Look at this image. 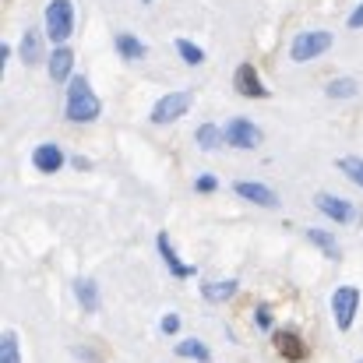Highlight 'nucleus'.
<instances>
[{
  "mask_svg": "<svg viewBox=\"0 0 363 363\" xmlns=\"http://www.w3.org/2000/svg\"><path fill=\"white\" fill-rule=\"evenodd\" d=\"M103 113V103L96 99V92L89 89V78L74 74L67 82V121L74 123H89Z\"/></svg>",
  "mask_w": 363,
  "mask_h": 363,
  "instance_id": "f257e3e1",
  "label": "nucleus"
},
{
  "mask_svg": "<svg viewBox=\"0 0 363 363\" xmlns=\"http://www.w3.org/2000/svg\"><path fill=\"white\" fill-rule=\"evenodd\" d=\"M71 32H74V4L71 0H50V7H46V35L57 46H64Z\"/></svg>",
  "mask_w": 363,
  "mask_h": 363,
  "instance_id": "f03ea898",
  "label": "nucleus"
},
{
  "mask_svg": "<svg viewBox=\"0 0 363 363\" xmlns=\"http://www.w3.org/2000/svg\"><path fill=\"white\" fill-rule=\"evenodd\" d=\"M328 50H332V32L314 28V32H300V35L293 39L289 57H293L296 64H307V60H318V57L328 53Z\"/></svg>",
  "mask_w": 363,
  "mask_h": 363,
  "instance_id": "7ed1b4c3",
  "label": "nucleus"
},
{
  "mask_svg": "<svg viewBox=\"0 0 363 363\" xmlns=\"http://www.w3.org/2000/svg\"><path fill=\"white\" fill-rule=\"evenodd\" d=\"M357 307H360V289H357V286H339V289L332 293V314H335L339 332H350V328H353Z\"/></svg>",
  "mask_w": 363,
  "mask_h": 363,
  "instance_id": "20e7f679",
  "label": "nucleus"
},
{
  "mask_svg": "<svg viewBox=\"0 0 363 363\" xmlns=\"http://www.w3.org/2000/svg\"><path fill=\"white\" fill-rule=\"evenodd\" d=\"M314 208L325 212L328 219L342 223V226H357L360 223V208L346 198H335V194H314Z\"/></svg>",
  "mask_w": 363,
  "mask_h": 363,
  "instance_id": "39448f33",
  "label": "nucleus"
},
{
  "mask_svg": "<svg viewBox=\"0 0 363 363\" xmlns=\"http://www.w3.org/2000/svg\"><path fill=\"white\" fill-rule=\"evenodd\" d=\"M191 103H194V96H191L187 89L162 96V99L152 106V123H173V121H180V117L191 110Z\"/></svg>",
  "mask_w": 363,
  "mask_h": 363,
  "instance_id": "423d86ee",
  "label": "nucleus"
},
{
  "mask_svg": "<svg viewBox=\"0 0 363 363\" xmlns=\"http://www.w3.org/2000/svg\"><path fill=\"white\" fill-rule=\"evenodd\" d=\"M226 145H233V148H257V145H261V130H257V123H250L247 117L230 121L226 123Z\"/></svg>",
  "mask_w": 363,
  "mask_h": 363,
  "instance_id": "0eeeda50",
  "label": "nucleus"
},
{
  "mask_svg": "<svg viewBox=\"0 0 363 363\" xmlns=\"http://www.w3.org/2000/svg\"><path fill=\"white\" fill-rule=\"evenodd\" d=\"M233 191L240 194L243 201H254V205H261V208H279V194H275L272 187L257 184V180H240V184H233Z\"/></svg>",
  "mask_w": 363,
  "mask_h": 363,
  "instance_id": "6e6552de",
  "label": "nucleus"
},
{
  "mask_svg": "<svg viewBox=\"0 0 363 363\" xmlns=\"http://www.w3.org/2000/svg\"><path fill=\"white\" fill-rule=\"evenodd\" d=\"M233 89H237L240 96H247V99H264V96H268V89L261 85V78H257V71H254L250 64H240V67H237Z\"/></svg>",
  "mask_w": 363,
  "mask_h": 363,
  "instance_id": "1a4fd4ad",
  "label": "nucleus"
},
{
  "mask_svg": "<svg viewBox=\"0 0 363 363\" xmlns=\"http://www.w3.org/2000/svg\"><path fill=\"white\" fill-rule=\"evenodd\" d=\"M32 162H35V169L39 173H57L60 166H64V152H60V145H39L35 152H32Z\"/></svg>",
  "mask_w": 363,
  "mask_h": 363,
  "instance_id": "9d476101",
  "label": "nucleus"
},
{
  "mask_svg": "<svg viewBox=\"0 0 363 363\" xmlns=\"http://www.w3.org/2000/svg\"><path fill=\"white\" fill-rule=\"evenodd\" d=\"M159 254H162V261H166V268L177 275V279H191L194 275V264H184L180 257H177V250H173V243H169V237L166 233H159Z\"/></svg>",
  "mask_w": 363,
  "mask_h": 363,
  "instance_id": "9b49d317",
  "label": "nucleus"
},
{
  "mask_svg": "<svg viewBox=\"0 0 363 363\" xmlns=\"http://www.w3.org/2000/svg\"><path fill=\"white\" fill-rule=\"evenodd\" d=\"M71 67H74L71 46H57V50L50 53V78H53V82H71Z\"/></svg>",
  "mask_w": 363,
  "mask_h": 363,
  "instance_id": "f8f14e48",
  "label": "nucleus"
},
{
  "mask_svg": "<svg viewBox=\"0 0 363 363\" xmlns=\"http://www.w3.org/2000/svg\"><path fill=\"white\" fill-rule=\"evenodd\" d=\"M240 289V282L237 279H219V282H201V296L208 300V303H226L233 293Z\"/></svg>",
  "mask_w": 363,
  "mask_h": 363,
  "instance_id": "ddd939ff",
  "label": "nucleus"
},
{
  "mask_svg": "<svg viewBox=\"0 0 363 363\" xmlns=\"http://www.w3.org/2000/svg\"><path fill=\"white\" fill-rule=\"evenodd\" d=\"M18 53H21V60L32 67V64H39L43 60V32H35V28H28L25 35H21V46H18Z\"/></svg>",
  "mask_w": 363,
  "mask_h": 363,
  "instance_id": "4468645a",
  "label": "nucleus"
},
{
  "mask_svg": "<svg viewBox=\"0 0 363 363\" xmlns=\"http://www.w3.org/2000/svg\"><path fill=\"white\" fill-rule=\"evenodd\" d=\"M74 296H78V303L89 314L99 311V286H96V279H74Z\"/></svg>",
  "mask_w": 363,
  "mask_h": 363,
  "instance_id": "2eb2a0df",
  "label": "nucleus"
},
{
  "mask_svg": "<svg viewBox=\"0 0 363 363\" xmlns=\"http://www.w3.org/2000/svg\"><path fill=\"white\" fill-rule=\"evenodd\" d=\"M177 357H184V360H198V363H212V350H208L201 339H184V342L177 346Z\"/></svg>",
  "mask_w": 363,
  "mask_h": 363,
  "instance_id": "dca6fc26",
  "label": "nucleus"
},
{
  "mask_svg": "<svg viewBox=\"0 0 363 363\" xmlns=\"http://www.w3.org/2000/svg\"><path fill=\"white\" fill-rule=\"evenodd\" d=\"M194 138H198V145H201L205 152H216V148L226 141V130H219L216 123H201V127L194 130Z\"/></svg>",
  "mask_w": 363,
  "mask_h": 363,
  "instance_id": "f3484780",
  "label": "nucleus"
},
{
  "mask_svg": "<svg viewBox=\"0 0 363 363\" xmlns=\"http://www.w3.org/2000/svg\"><path fill=\"white\" fill-rule=\"evenodd\" d=\"M275 346H279V353H286V360H303V342L296 339V332H279Z\"/></svg>",
  "mask_w": 363,
  "mask_h": 363,
  "instance_id": "a211bd4d",
  "label": "nucleus"
},
{
  "mask_svg": "<svg viewBox=\"0 0 363 363\" xmlns=\"http://www.w3.org/2000/svg\"><path fill=\"white\" fill-rule=\"evenodd\" d=\"M117 53H121L123 60H141L145 57V43L138 35H130V32H121L117 35Z\"/></svg>",
  "mask_w": 363,
  "mask_h": 363,
  "instance_id": "6ab92c4d",
  "label": "nucleus"
},
{
  "mask_svg": "<svg viewBox=\"0 0 363 363\" xmlns=\"http://www.w3.org/2000/svg\"><path fill=\"white\" fill-rule=\"evenodd\" d=\"M325 92H328V99H353L360 92V85L353 78H335V82H328Z\"/></svg>",
  "mask_w": 363,
  "mask_h": 363,
  "instance_id": "aec40b11",
  "label": "nucleus"
},
{
  "mask_svg": "<svg viewBox=\"0 0 363 363\" xmlns=\"http://www.w3.org/2000/svg\"><path fill=\"white\" fill-rule=\"evenodd\" d=\"M0 363H21V353H18V335L7 328L0 332Z\"/></svg>",
  "mask_w": 363,
  "mask_h": 363,
  "instance_id": "412c9836",
  "label": "nucleus"
},
{
  "mask_svg": "<svg viewBox=\"0 0 363 363\" xmlns=\"http://www.w3.org/2000/svg\"><path fill=\"white\" fill-rule=\"evenodd\" d=\"M307 240L314 243V247H321L332 261L339 257V243H335V237H332V233H325V230H307Z\"/></svg>",
  "mask_w": 363,
  "mask_h": 363,
  "instance_id": "4be33fe9",
  "label": "nucleus"
},
{
  "mask_svg": "<svg viewBox=\"0 0 363 363\" xmlns=\"http://www.w3.org/2000/svg\"><path fill=\"white\" fill-rule=\"evenodd\" d=\"M177 53H180V57H184V64H191V67L205 64V50H201V46H194L191 39H177Z\"/></svg>",
  "mask_w": 363,
  "mask_h": 363,
  "instance_id": "5701e85b",
  "label": "nucleus"
},
{
  "mask_svg": "<svg viewBox=\"0 0 363 363\" xmlns=\"http://www.w3.org/2000/svg\"><path fill=\"white\" fill-rule=\"evenodd\" d=\"M339 169H342L353 184H360V187H363V159H357V155H346V159H339Z\"/></svg>",
  "mask_w": 363,
  "mask_h": 363,
  "instance_id": "b1692460",
  "label": "nucleus"
},
{
  "mask_svg": "<svg viewBox=\"0 0 363 363\" xmlns=\"http://www.w3.org/2000/svg\"><path fill=\"white\" fill-rule=\"evenodd\" d=\"M216 187H219L216 177H198V180H194V191H201V194H212Z\"/></svg>",
  "mask_w": 363,
  "mask_h": 363,
  "instance_id": "393cba45",
  "label": "nucleus"
},
{
  "mask_svg": "<svg viewBox=\"0 0 363 363\" xmlns=\"http://www.w3.org/2000/svg\"><path fill=\"white\" fill-rule=\"evenodd\" d=\"M159 328H162V335H173V332H180V318H177V314H166V318L159 321Z\"/></svg>",
  "mask_w": 363,
  "mask_h": 363,
  "instance_id": "a878e982",
  "label": "nucleus"
},
{
  "mask_svg": "<svg viewBox=\"0 0 363 363\" xmlns=\"http://www.w3.org/2000/svg\"><path fill=\"white\" fill-rule=\"evenodd\" d=\"M257 325L261 328H272V311L268 307H257Z\"/></svg>",
  "mask_w": 363,
  "mask_h": 363,
  "instance_id": "bb28decb",
  "label": "nucleus"
},
{
  "mask_svg": "<svg viewBox=\"0 0 363 363\" xmlns=\"http://www.w3.org/2000/svg\"><path fill=\"white\" fill-rule=\"evenodd\" d=\"M350 28H363V4L353 11V14H350Z\"/></svg>",
  "mask_w": 363,
  "mask_h": 363,
  "instance_id": "cd10ccee",
  "label": "nucleus"
},
{
  "mask_svg": "<svg viewBox=\"0 0 363 363\" xmlns=\"http://www.w3.org/2000/svg\"><path fill=\"white\" fill-rule=\"evenodd\" d=\"M7 57H11V46H7V43H0V67L7 64Z\"/></svg>",
  "mask_w": 363,
  "mask_h": 363,
  "instance_id": "c85d7f7f",
  "label": "nucleus"
},
{
  "mask_svg": "<svg viewBox=\"0 0 363 363\" xmlns=\"http://www.w3.org/2000/svg\"><path fill=\"white\" fill-rule=\"evenodd\" d=\"M357 363H363V357H360V360H357Z\"/></svg>",
  "mask_w": 363,
  "mask_h": 363,
  "instance_id": "c756f323",
  "label": "nucleus"
},
{
  "mask_svg": "<svg viewBox=\"0 0 363 363\" xmlns=\"http://www.w3.org/2000/svg\"><path fill=\"white\" fill-rule=\"evenodd\" d=\"M145 4H148V0H145Z\"/></svg>",
  "mask_w": 363,
  "mask_h": 363,
  "instance_id": "7c9ffc66",
  "label": "nucleus"
}]
</instances>
